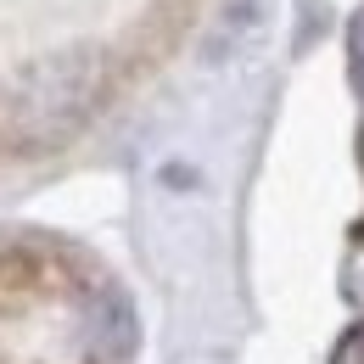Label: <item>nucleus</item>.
Here are the masks:
<instances>
[{"label":"nucleus","instance_id":"f257e3e1","mask_svg":"<svg viewBox=\"0 0 364 364\" xmlns=\"http://www.w3.org/2000/svg\"><path fill=\"white\" fill-rule=\"evenodd\" d=\"M85 336H90L107 359H129V353H135V336H140L129 297L112 291V286L90 291V297H85Z\"/></svg>","mask_w":364,"mask_h":364},{"label":"nucleus","instance_id":"f03ea898","mask_svg":"<svg viewBox=\"0 0 364 364\" xmlns=\"http://www.w3.org/2000/svg\"><path fill=\"white\" fill-rule=\"evenodd\" d=\"M348 68H353V85L364 95V11L348 23Z\"/></svg>","mask_w":364,"mask_h":364},{"label":"nucleus","instance_id":"7ed1b4c3","mask_svg":"<svg viewBox=\"0 0 364 364\" xmlns=\"http://www.w3.org/2000/svg\"><path fill=\"white\" fill-rule=\"evenodd\" d=\"M331 364H364V319L336 342V348H331Z\"/></svg>","mask_w":364,"mask_h":364}]
</instances>
